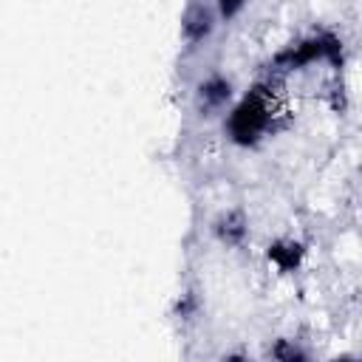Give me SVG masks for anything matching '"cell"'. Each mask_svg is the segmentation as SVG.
Here are the masks:
<instances>
[{"label":"cell","instance_id":"obj_1","mask_svg":"<svg viewBox=\"0 0 362 362\" xmlns=\"http://www.w3.org/2000/svg\"><path fill=\"white\" fill-rule=\"evenodd\" d=\"M274 119H277V90H274V79H269V82L255 85L238 102V107L229 113L226 130L235 144L252 147L269 130H274Z\"/></svg>","mask_w":362,"mask_h":362},{"label":"cell","instance_id":"obj_2","mask_svg":"<svg viewBox=\"0 0 362 362\" xmlns=\"http://www.w3.org/2000/svg\"><path fill=\"white\" fill-rule=\"evenodd\" d=\"M229 99H232V82L226 76H218V74L201 79V85L195 90V105H198L201 116H215L218 110L226 107Z\"/></svg>","mask_w":362,"mask_h":362},{"label":"cell","instance_id":"obj_3","mask_svg":"<svg viewBox=\"0 0 362 362\" xmlns=\"http://www.w3.org/2000/svg\"><path fill=\"white\" fill-rule=\"evenodd\" d=\"M246 232H249V221L243 209H226L212 221V235L223 246H240L246 240Z\"/></svg>","mask_w":362,"mask_h":362},{"label":"cell","instance_id":"obj_4","mask_svg":"<svg viewBox=\"0 0 362 362\" xmlns=\"http://www.w3.org/2000/svg\"><path fill=\"white\" fill-rule=\"evenodd\" d=\"M215 28V14L204 6H192L187 14H184V23H181V34L189 45H198L204 42Z\"/></svg>","mask_w":362,"mask_h":362},{"label":"cell","instance_id":"obj_5","mask_svg":"<svg viewBox=\"0 0 362 362\" xmlns=\"http://www.w3.org/2000/svg\"><path fill=\"white\" fill-rule=\"evenodd\" d=\"M303 243H297V240H291V238H280V240H274L272 246H269V260L280 269V272H294L297 266H300V260H303Z\"/></svg>","mask_w":362,"mask_h":362},{"label":"cell","instance_id":"obj_6","mask_svg":"<svg viewBox=\"0 0 362 362\" xmlns=\"http://www.w3.org/2000/svg\"><path fill=\"white\" fill-rule=\"evenodd\" d=\"M269 354L274 356V359H283V362H294V359H305L308 354L303 351V348H297L291 339H277L272 348H269Z\"/></svg>","mask_w":362,"mask_h":362},{"label":"cell","instance_id":"obj_7","mask_svg":"<svg viewBox=\"0 0 362 362\" xmlns=\"http://www.w3.org/2000/svg\"><path fill=\"white\" fill-rule=\"evenodd\" d=\"M246 3H249V0H215V6H218V17H221V20H232L235 14L243 11Z\"/></svg>","mask_w":362,"mask_h":362}]
</instances>
